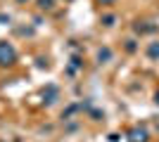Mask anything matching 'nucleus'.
Returning a JSON list of instances; mask_svg holds the SVG:
<instances>
[{
	"label": "nucleus",
	"instance_id": "nucleus-9",
	"mask_svg": "<svg viewBox=\"0 0 159 142\" xmlns=\"http://www.w3.org/2000/svg\"><path fill=\"white\" fill-rule=\"evenodd\" d=\"M133 43H135V41H128V45H126L128 52H133V50H135V45H133Z\"/></svg>",
	"mask_w": 159,
	"mask_h": 142
},
{
	"label": "nucleus",
	"instance_id": "nucleus-10",
	"mask_svg": "<svg viewBox=\"0 0 159 142\" xmlns=\"http://www.w3.org/2000/svg\"><path fill=\"white\" fill-rule=\"evenodd\" d=\"M154 102H157V104H159V93H157V95H154Z\"/></svg>",
	"mask_w": 159,
	"mask_h": 142
},
{
	"label": "nucleus",
	"instance_id": "nucleus-7",
	"mask_svg": "<svg viewBox=\"0 0 159 142\" xmlns=\"http://www.w3.org/2000/svg\"><path fill=\"white\" fill-rule=\"evenodd\" d=\"M102 21H105L107 26H112V24H114V17H112V14H107V17H105V19H102Z\"/></svg>",
	"mask_w": 159,
	"mask_h": 142
},
{
	"label": "nucleus",
	"instance_id": "nucleus-6",
	"mask_svg": "<svg viewBox=\"0 0 159 142\" xmlns=\"http://www.w3.org/2000/svg\"><path fill=\"white\" fill-rule=\"evenodd\" d=\"M40 10H52V0H38Z\"/></svg>",
	"mask_w": 159,
	"mask_h": 142
},
{
	"label": "nucleus",
	"instance_id": "nucleus-12",
	"mask_svg": "<svg viewBox=\"0 0 159 142\" xmlns=\"http://www.w3.org/2000/svg\"><path fill=\"white\" fill-rule=\"evenodd\" d=\"M0 142H2V140H0Z\"/></svg>",
	"mask_w": 159,
	"mask_h": 142
},
{
	"label": "nucleus",
	"instance_id": "nucleus-8",
	"mask_svg": "<svg viewBox=\"0 0 159 142\" xmlns=\"http://www.w3.org/2000/svg\"><path fill=\"white\" fill-rule=\"evenodd\" d=\"M100 5H114V2H116V0H98Z\"/></svg>",
	"mask_w": 159,
	"mask_h": 142
},
{
	"label": "nucleus",
	"instance_id": "nucleus-4",
	"mask_svg": "<svg viewBox=\"0 0 159 142\" xmlns=\"http://www.w3.org/2000/svg\"><path fill=\"white\" fill-rule=\"evenodd\" d=\"M147 54H150L152 59H157V57H159V43H152V45L147 47Z\"/></svg>",
	"mask_w": 159,
	"mask_h": 142
},
{
	"label": "nucleus",
	"instance_id": "nucleus-11",
	"mask_svg": "<svg viewBox=\"0 0 159 142\" xmlns=\"http://www.w3.org/2000/svg\"><path fill=\"white\" fill-rule=\"evenodd\" d=\"M19 2H26V0H19Z\"/></svg>",
	"mask_w": 159,
	"mask_h": 142
},
{
	"label": "nucleus",
	"instance_id": "nucleus-3",
	"mask_svg": "<svg viewBox=\"0 0 159 142\" xmlns=\"http://www.w3.org/2000/svg\"><path fill=\"white\" fill-rule=\"evenodd\" d=\"M109 57H112V50H109V47H105V50H100V52H98V62H100V64L107 62Z\"/></svg>",
	"mask_w": 159,
	"mask_h": 142
},
{
	"label": "nucleus",
	"instance_id": "nucleus-2",
	"mask_svg": "<svg viewBox=\"0 0 159 142\" xmlns=\"http://www.w3.org/2000/svg\"><path fill=\"white\" fill-rule=\"evenodd\" d=\"M128 140L131 142H147V130L145 128H133L128 133Z\"/></svg>",
	"mask_w": 159,
	"mask_h": 142
},
{
	"label": "nucleus",
	"instance_id": "nucleus-5",
	"mask_svg": "<svg viewBox=\"0 0 159 142\" xmlns=\"http://www.w3.org/2000/svg\"><path fill=\"white\" fill-rule=\"evenodd\" d=\"M55 97H57V88H55V85H50V88H48V104H52Z\"/></svg>",
	"mask_w": 159,
	"mask_h": 142
},
{
	"label": "nucleus",
	"instance_id": "nucleus-1",
	"mask_svg": "<svg viewBox=\"0 0 159 142\" xmlns=\"http://www.w3.org/2000/svg\"><path fill=\"white\" fill-rule=\"evenodd\" d=\"M14 62H17V52H14V47L10 43L0 41V67H12Z\"/></svg>",
	"mask_w": 159,
	"mask_h": 142
}]
</instances>
